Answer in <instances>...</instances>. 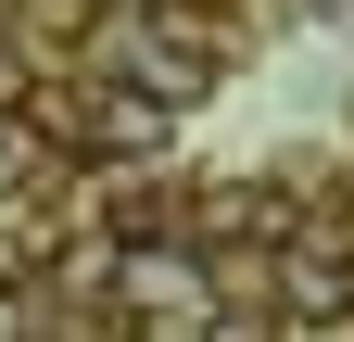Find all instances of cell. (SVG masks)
<instances>
[{
  "label": "cell",
  "mask_w": 354,
  "mask_h": 342,
  "mask_svg": "<svg viewBox=\"0 0 354 342\" xmlns=\"http://www.w3.org/2000/svg\"><path fill=\"white\" fill-rule=\"evenodd\" d=\"M266 291L279 330H354V228H291L266 253Z\"/></svg>",
  "instance_id": "6da1fadb"
},
{
  "label": "cell",
  "mask_w": 354,
  "mask_h": 342,
  "mask_svg": "<svg viewBox=\"0 0 354 342\" xmlns=\"http://www.w3.org/2000/svg\"><path fill=\"white\" fill-rule=\"evenodd\" d=\"M165 140H177V102L152 89V76H114V89H88V102H76V140H64V152H102V165H152Z\"/></svg>",
  "instance_id": "7a4b0ae2"
},
{
  "label": "cell",
  "mask_w": 354,
  "mask_h": 342,
  "mask_svg": "<svg viewBox=\"0 0 354 342\" xmlns=\"http://www.w3.org/2000/svg\"><path fill=\"white\" fill-rule=\"evenodd\" d=\"M190 241H291V190H253V178L203 190V228Z\"/></svg>",
  "instance_id": "3957f363"
},
{
  "label": "cell",
  "mask_w": 354,
  "mask_h": 342,
  "mask_svg": "<svg viewBox=\"0 0 354 342\" xmlns=\"http://www.w3.org/2000/svg\"><path fill=\"white\" fill-rule=\"evenodd\" d=\"M26 330H51V291H26V279H0V342H26Z\"/></svg>",
  "instance_id": "277c9868"
},
{
  "label": "cell",
  "mask_w": 354,
  "mask_h": 342,
  "mask_svg": "<svg viewBox=\"0 0 354 342\" xmlns=\"http://www.w3.org/2000/svg\"><path fill=\"white\" fill-rule=\"evenodd\" d=\"M13 102H26V64H13V51H0V114H13Z\"/></svg>",
  "instance_id": "5b68a950"
}]
</instances>
